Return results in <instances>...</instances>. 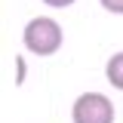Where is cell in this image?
<instances>
[{"label":"cell","mask_w":123,"mask_h":123,"mask_svg":"<svg viewBox=\"0 0 123 123\" xmlns=\"http://www.w3.org/2000/svg\"><path fill=\"white\" fill-rule=\"evenodd\" d=\"M22 40L28 46V52H34V55H52V52H59V46H62L65 37H62V25L55 18L40 15V18H31L25 25Z\"/></svg>","instance_id":"cell-1"},{"label":"cell","mask_w":123,"mask_h":123,"mask_svg":"<svg viewBox=\"0 0 123 123\" xmlns=\"http://www.w3.org/2000/svg\"><path fill=\"white\" fill-rule=\"evenodd\" d=\"M74 123H114V105L102 92H83L71 108Z\"/></svg>","instance_id":"cell-2"},{"label":"cell","mask_w":123,"mask_h":123,"mask_svg":"<svg viewBox=\"0 0 123 123\" xmlns=\"http://www.w3.org/2000/svg\"><path fill=\"white\" fill-rule=\"evenodd\" d=\"M105 74H108V80H111V86L123 89V52H114V55L108 59Z\"/></svg>","instance_id":"cell-3"},{"label":"cell","mask_w":123,"mask_h":123,"mask_svg":"<svg viewBox=\"0 0 123 123\" xmlns=\"http://www.w3.org/2000/svg\"><path fill=\"white\" fill-rule=\"evenodd\" d=\"M102 6H105L108 12H114V15H123V0H98Z\"/></svg>","instance_id":"cell-4"},{"label":"cell","mask_w":123,"mask_h":123,"mask_svg":"<svg viewBox=\"0 0 123 123\" xmlns=\"http://www.w3.org/2000/svg\"><path fill=\"white\" fill-rule=\"evenodd\" d=\"M46 6H52V9H65V6H71L74 0H43Z\"/></svg>","instance_id":"cell-5"}]
</instances>
